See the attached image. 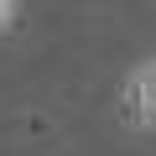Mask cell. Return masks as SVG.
Wrapping results in <instances>:
<instances>
[{
  "label": "cell",
  "instance_id": "1",
  "mask_svg": "<svg viewBox=\"0 0 156 156\" xmlns=\"http://www.w3.org/2000/svg\"><path fill=\"white\" fill-rule=\"evenodd\" d=\"M120 115L130 130H156V57L135 62L120 83Z\"/></svg>",
  "mask_w": 156,
  "mask_h": 156
},
{
  "label": "cell",
  "instance_id": "2",
  "mask_svg": "<svg viewBox=\"0 0 156 156\" xmlns=\"http://www.w3.org/2000/svg\"><path fill=\"white\" fill-rule=\"evenodd\" d=\"M16 16H21V0H0V37L16 26Z\"/></svg>",
  "mask_w": 156,
  "mask_h": 156
},
{
  "label": "cell",
  "instance_id": "3",
  "mask_svg": "<svg viewBox=\"0 0 156 156\" xmlns=\"http://www.w3.org/2000/svg\"><path fill=\"white\" fill-rule=\"evenodd\" d=\"M151 57H156V52H151Z\"/></svg>",
  "mask_w": 156,
  "mask_h": 156
}]
</instances>
